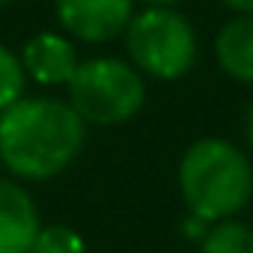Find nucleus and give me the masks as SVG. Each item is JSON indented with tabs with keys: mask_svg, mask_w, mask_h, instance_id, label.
<instances>
[{
	"mask_svg": "<svg viewBox=\"0 0 253 253\" xmlns=\"http://www.w3.org/2000/svg\"><path fill=\"white\" fill-rule=\"evenodd\" d=\"M86 140V122L60 98H18L0 113V161L27 182L60 176Z\"/></svg>",
	"mask_w": 253,
	"mask_h": 253,
	"instance_id": "1",
	"label": "nucleus"
},
{
	"mask_svg": "<svg viewBox=\"0 0 253 253\" xmlns=\"http://www.w3.org/2000/svg\"><path fill=\"white\" fill-rule=\"evenodd\" d=\"M179 191L191 214L217 223L247 206L253 194V167L235 143L203 137L182 155Z\"/></svg>",
	"mask_w": 253,
	"mask_h": 253,
	"instance_id": "2",
	"label": "nucleus"
},
{
	"mask_svg": "<svg viewBox=\"0 0 253 253\" xmlns=\"http://www.w3.org/2000/svg\"><path fill=\"white\" fill-rule=\"evenodd\" d=\"M69 86V104L84 122L119 125L137 116L146 101V84L140 72L116 57H95L78 63Z\"/></svg>",
	"mask_w": 253,
	"mask_h": 253,
	"instance_id": "3",
	"label": "nucleus"
},
{
	"mask_svg": "<svg viewBox=\"0 0 253 253\" xmlns=\"http://www.w3.org/2000/svg\"><path fill=\"white\" fill-rule=\"evenodd\" d=\"M125 45L137 72L161 81L185 78L197 63V33L173 6H146L140 15H131Z\"/></svg>",
	"mask_w": 253,
	"mask_h": 253,
	"instance_id": "4",
	"label": "nucleus"
},
{
	"mask_svg": "<svg viewBox=\"0 0 253 253\" xmlns=\"http://www.w3.org/2000/svg\"><path fill=\"white\" fill-rule=\"evenodd\" d=\"M134 0H57L60 24L81 42H107L128 27Z\"/></svg>",
	"mask_w": 253,
	"mask_h": 253,
	"instance_id": "5",
	"label": "nucleus"
},
{
	"mask_svg": "<svg viewBox=\"0 0 253 253\" xmlns=\"http://www.w3.org/2000/svg\"><path fill=\"white\" fill-rule=\"evenodd\" d=\"M39 229V211L30 194L0 179V253H30Z\"/></svg>",
	"mask_w": 253,
	"mask_h": 253,
	"instance_id": "6",
	"label": "nucleus"
},
{
	"mask_svg": "<svg viewBox=\"0 0 253 253\" xmlns=\"http://www.w3.org/2000/svg\"><path fill=\"white\" fill-rule=\"evenodd\" d=\"M21 63H24V72L36 81V84H45V86H57V84H69L75 69H78V57H75V48L66 36L60 33H36L27 45H24V54H21Z\"/></svg>",
	"mask_w": 253,
	"mask_h": 253,
	"instance_id": "7",
	"label": "nucleus"
},
{
	"mask_svg": "<svg viewBox=\"0 0 253 253\" xmlns=\"http://www.w3.org/2000/svg\"><path fill=\"white\" fill-rule=\"evenodd\" d=\"M214 54L229 78L253 84V15H238L226 21L217 33Z\"/></svg>",
	"mask_w": 253,
	"mask_h": 253,
	"instance_id": "8",
	"label": "nucleus"
},
{
	"mask_svg": "<svg viewBox=\"0 0 253 253\" xmlns=\"http://www.w3.org/2000/svg\"><path fill=\"white\" fill-rule=\"evenodd\" d=\"M200 253H253V229L241 220H217L200 238Z\"/></svg>",
	"mask_w": 253,
	"mask_h": 253,
	"instance_id": "9",
	"label": "nucleus"
},
{
	"mask_svg": "<svg viewBox=\"0 0 253 253\" xmlns=\"http://www.w3.org/2000/svg\"><path fill=\"white\" fill-rule=\"evenodd\" d=\"M24 63L18 54H12L6 45H0V113L12 107L18 98H24Z\"/></svg>",
	"mask_w": 253,
	"mask_h": 253,
	"instance_id": "10",
	"label": "nucleus"
},
{
	"mask_svg": "<svg viewBox=\"0 0 253 253\" xmlns=\"http://www.w3.org/2000/svg\"><path fill=\"white\" fill-rule=\"evenodd\" d=\"M30 253H86V244H84V238L72 226L51 223V226L39 229Z\"/></svg>",
	"mask_w": 253,
	"mask_h": 253,
	"instance_id": "11",
	"label": "nucleus"
},
{
	"mask_svg": "<svg viewBox=\"0 0 253 253\" xmlns=\"http://www.w3.org/2000/svg\"><path fill=\"white\" fill-rule=\"evenodd\" d=\"M206 229H209V226H206V220H203V217H197V214H191V217L182 223V232H185V235H194V238H203V235H206Z\"/></svg>",
	"mask_w": 253,
	"mask_h": 253,
	"instance_id": "12",
	"label": "nucleus"
},
{
	"mask_svg": "<svg viewBox=\"0 0 253 253\" xmlns=\"http://www.w3.org/2000/svg\"><path fill=\"white\" fill-rule=\"evenodd\" d=\"M223 3L238 15H253V0H223Z\"/></svg>",
	"mask_w": 253,
	"mask_h": 253,
	"instance_id": "13",
	"label": "nucleus"
},
{
	"mask_svg": "<svg viewBox=\"0 0 253 253\" xmlns=\"http://www.w3.org/2000/svg\"><path fill=\"white\" fill-rule=\"evenodd\" d=\"M244 137H247V143L253 149V98H250V104L244 110Z\"/></svg>",
	"mask_w": 253,
	"mask_h": 253,
	"instance_id": "14",
	"label": "nucleus"
},
{
	"mask_svg": "<svg viewBox=\"0 0 253 253\" xmlns=\"http://www.w3.org/2000/svg\"><path fill=\"white\" fill-rule=\"evenodd\" d=\"M146 6H176V3H182V0H143Z\"/></svg>",
	"mask_w": 253,
	"mask_h": 253,
	"instance_id": "15",
	"label": "nucleus"
},
{
	"mask_svg": "<svg viewBox=\"0 0 253 253\" xmlns=\"http://www.w3.org/2000/svg\"><path fill=\"white\" fill-rule=\"evenodd\" d=\"M0 3H12V0H0Z\"/></svg>",
	"mask_w": 253,
	"mask_h": 253,
	"instance_id": "16",
	"label": "nucleus"
}]
</instances>
